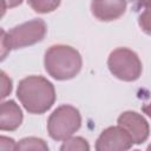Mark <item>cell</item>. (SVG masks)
<instances>
[{
  "label": "cell",
  "instance_id": "cell-1",
  "mask_svg": "<svg viewBox=\"0 0 151 151\" xmlns=\"http://www.w3.org/2000/svg\"><path fill=\"white\" fill-rule=\"evenodd\" d=\"M18 98L24 107L31 113H44L54 103L55 93L53 85L42 77H28L18 86Z\"/></svg>",
  "mask_w": 151,
  "mask_h": 151
},
{
  "label": "cell",
  "instance_id": "cell-2",
  "mask_svg": "<svg viewBox=\"0 0 151 151\" xmlns=\"http://www.w3.org/2000/svg\"><path fill=\"white\" fill-rule=\"evenodd\" d=\"M45 68L58 80L71 79L81 68V57L70 46H52L45 54Z\"/></svg>",
  "mask_w": 151,
  "mask_h": 151
},
{
  "label": "cell",
  "instance_id": "cell-3",
  "mask_svg": "<svg viewBox=\"0 0 151 151\" xmlns=\"http://www.w3.org/2000/svg\"><path fill=\"white\" fill-rule=\"evenodd\" d=\"M46 34V24L35 19L25 24H21L9 32L1 31V57H6L7 52L12 48H21L25 46L33 45L40 40Z\"/></svg>",
  "mask_w": 151,
  "mask_h": 151
},
{
  "label": "cell",
  "instance_id": "cell-4",
  "mask_svg": "<svg viewBox=\"0 0 151 151\" xmlns=\"http://www.w3.org/2000/svg\"><path fill=\"white\" fill-rule=\"evenodd\" d=\"M81 118L79 111L70 105H63L58 107L48 118L47 129L53 139L66 140L79 127Z\"/></svg>",
  "mask_w": 151,
  "mask_h": 151
},
{
  "label": "cell",
  "instance_id": "cell-5",
  "mask_svg": "<svg viewBox=\"0 0 151 151\" xmlns=\"http://www.w3.org/2000/svg\"><path fill=\"white\" fill-rule=\"evenodd\" d=\"M107 65L113 76L125 81L136 80L142 73V63L139 58L129 48L114 50L109 57Z\"/></svg>",
  "mask_w": 151,
  "mask_h": 151
},
{
  "label": "cell",
  "instance_id": "cell-6",
  "mask_svg": "<svg viewBox=\"0 0 151 151\" xmlns=\"http://www.w3.org/2000/svg\"><path fill=\"white\" fill-rule=\"evenodd\" d=\"M133 140L130 134L122 126H112L101 132L99 136L96 149L98 151H111V150H127L132 146Z\"/></svg>",
  "mask_w": 151,
  "mask_h": 151
},
{
  "label": "cell",
  "instance_id": "cell-7",
  "mask_svg": "<svg viewBox=\"0 0 151 151\" xmlns=\"http://www.w3.org/2000/svg\"><path fill=\"white\" fill-rule=\"evenodd\" d=\"M118 125L130 134L136 144L143 143L149 136V125L146 120L136 112H124L118 118Z\"/></svg>",
  "mask_w": 151,
  "mask_h": 151
},
{
  "label": "cell",
  "instance_id": "cell-8",
  "mask_svg": "<svg viewBox=\"0 0 151 151\" xmlns=\"http://www.w3.org/2000/svg\"><path fill=\"white\" fill-rule=\"evenodd\" d=\"M93 15L103 21L122 17L126 9V0H93L91 4Z\"/></svg>",
  "mask_w": 151,
  "mask_h": 151
},
{
  "label": "cell",
  "instance_id": "cell-9",
  "mask_svg": "<svg viewBox=\"0 0 151 151\" xmlns=\"http://www.w3.org/2000/svg\"><path fill=\"white\" fill-rule=\"evenodd\" d=\"M22 120V113L20 107L13 101H5L0 107V129L13 131L15 130Z\"/></svg>",
  "mask_w": 151,
  "mask_h": 151
},
{
  "label": "cell",
  "instance_id": "cell-10",
  "mask_svg": "<svg viewBox=\"0 0 151 151\" xmlns=\"http://www.w3.org/2000/svg\"><path fill=\"white\" fill-rule=\"evenodd\" d=\"M28 4L35 12L47 13L55 9L59 6L60 0H28Z\"/></svg>",
  "mask_w": 151,
  "mask_h": 151
},
{
  "label": "cell",
  "instance_id": "cell-11",
  "mask_svg": "<svg viewBox=\"0 0 151 151\" xmlns=\"http://www.w3.org/2000/svg\"><path fill=\"white\" fill-rule=\"evenodd\" d=\"M47 145L39 138H25L17 144L15 150H47Z\"/></svg>",
  "mask_w": 151,
  "mask_h": 151
},
{
  "label": "cell",
  "instance_id": "cell-12",
  "mask_svg": "<svg viewBox=\"0 0 151 151\" xmlns=\"http://www.w3.org/2000/svg\"><path fill=\"white\" fill-rule=\"evenodd\" d=\"M60 149L61 150H88L90 146L85 139H83L80 137H76V138H71V139L67 138Z\"/></svg>",
  "mask_w": 151,
  "mask_h": 151
},
{
  "label": "cell",
  "instance_id": "cell-13",
  "mask_svg": "<svg viewBox=\"0 0 151 151\" xmlns=\"http://www.w3.org/2000/svg\"><path fill=\"white\" fill-rule=\"evenodd\" d=\"M139 26L142 27V29L147 33L151 34V7L146 8L139 17Z\"/></svg>",
  "mask_w": 151,
  "mask_h": 151
},
{
  "label": "cell",
  "instance_id": "cell-14",
  "mask_svg": "<svg viewBox=\"0 0 151 151\" xmlns=\"http://www.w3.org/2000/svg\"><path fill=\"white\" fill-rule=\"evenodd\" d=\"M12 91V81L11 79L5 74V72H1V97L5 98Z\"/></svg>",
  "mask_w": 151,
  "mask_h": 151
},
{
  "label": "cell",
  "instance_id": "cell-15",
  "mask_svg": "<svg viewBox=\"0 0 151 151\" xmlns=\"http://www.w3.org/2000/svg\"><path fill=\"white\" fill-rule=\"evenodd\" d=\"M17 145H14V140L6 138V137H1L0 139V150L2 151H7V150H15Z\"/></svg>",
  "mask_w": 151,
  "mask_h": 151
},
{
  "label": "cell",
  "instance_id": "cell-16",
  "mask_svg": "<svg viewBox=\"0 0 151 151\" xmlns=\"http://www.w3.org/2000/svg\"><path fill=\"white\" fill-rule=\"evenodd\" d=\"M22 0H2V13L7 7H15L21 4Z\"/></svg>",
  "mask_w": 151,
  "mask_h": 151
},
{
  "label": "cell",
  "instance_id": "cell-17",
  "mask_svg": "<svg viewBox=\"0 0 151 151\" xmlns=\"http://www.w3.org/2000/svg\"><path fill=\"white\" fill-rule=\"evenodd\" d=\"M136 7H144L150 8L151 7V0H130Z\"/></svg>",
  "mask_w": 151,
  "mask_h": 151
},
{
  "label": "cell",
  "instance_id": "cell-18",
  "mask_svg": "<svg viewBox=\"0 0 151 151\" xmlns=\"http://www.w3.org/2000/svg\"><path fill=\"white\" fill-rule=\"evenodd\" d=\"M143 111H144V113H146V114L151 118V103L144 105V106H143Z\"/></svg>",
  "mask_w": 151,
  "mask_h": 151
},
{
  "label": "cell",
  "instance_id": "cell-19",
  "mask_svg": "<svg viewBox=\"0 0 151 151\" xmlns=\"http://www.w3.org/2000/svg\"><path fill=\"white\" fill-rule=\"evenodd\" d=\"M149 150H151V145H150V146H149Z\"/></svg>",
  "mask_w": 151,
  "mask_h": 151
}]
</instances>
